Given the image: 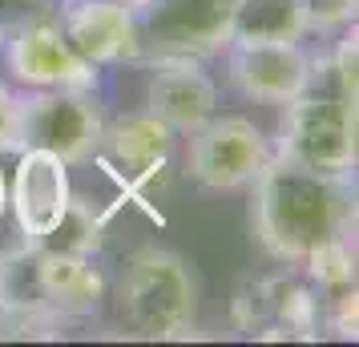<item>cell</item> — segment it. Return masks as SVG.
Returning <instances> with one entry per match:
<instances>
[{
    "instance_id": "1",
    "label": "cell",
    "mask_w": 359,
    "mask_h": 347,
    "mask_svg": "<svg viewBox=\"0 0 359 347\" xmlns=\"http://www.w3.org/2000/svg\"><path fill=\"white\" fill-rule=\"evenodd\" d=\"M250 186H255V198H250L255 238L275 263L287 266L303 263L327 238L347 234L355 215L347 178L315 174L278 154H271V162L262 165V174Z\"/></svg>"
},
{
    "instance_id": "2",
    "label": "cell",
    "mask_w": 359,
    "mask_h": 347,
    "mask_svg": "<svg viewBox=\"0 0 359 347\" xmlns=\"http://www.w3.org/2000/svg\"><path fill=\"white\" fill-rule=\"evenodd\" d=\"M121 311L146 339L194 335L198 283L190 263L165 247H142L121 271Z\"/></svg>"
},
{
    "instance_id": "3",
    "label": "cell",
    "mask_w": 359,
    "mask_h": 347,
    "mask_svg": "<svg viewBox=\"0 0 359 347\" xmlns=\"http://www.w3.org/2000/svg\"><path fill=\"white\" fill-rule=\"evenodd\" d=\"M283 133L275 154L294 165H307L315 174L347 178L355 170L359 142H355V101H343L339 93H319L311 85L307 93L283 105Z\"/></svg>"
},
{
    "instance_id": "4",
    "label": "cell",
    "mask_w": 359,
    "mask_h": 347,
    "mask_svg": "<svg viewBox=\"0 0 359 347\" xmlns=\"http://www.w3.org/2000/svg\"><path fill=\"white\" fill-rule=\"evenodd\" d=\"M137 61L158 57H218L230 45L234 0H146L133 4Z\"/></svg>"
},
{
    "instance_id": "5",
    "label": "cell",
    "mask_w": 359,
    "mask_h": 347,
    "mask_svg": "<svg viewBox=\"0 0 359 347\" xmlns=\"http://www.w3.org/2000/svg\"><path fill=\"white\" fill-rule=\"evenodd\" d=\"M105 114L93 89H33L20 97V149H49L65 165L89 162L101 146Z\"/></svg>"
},
{
    "instance_id": "6",
    "label": "cell",
    "mask_w": 359,
    "mask_h": 347,
    "mask_svg": "<svg viewBox=\"0 0 359 347\" xmlns=\"http://www.w3.org/2000/svg\"><path fill=\"white\" fill-rule=\"evenodd\" d=\"M186 149V174L194 178L202 190H243L262 174V165L271 162V137L250 121V117L214 114L206 125H198Z\"/></svg>"
},
{
    "instance_id": "7",
    "label": "cell",
    "mask_w": 359,
    "mask_h": 347,
    "mask_svg": "<svg viewBox=\"0 0 359 347\" xmlns=\"http://www.w3.org/2000/svg\"><path fill=\"white\" fill-rule=\"evenodd\" d=\"M234 323H238V331L255 335L262 343H278V339L315 343L319 323H323L319 291L311 283L291 279V275L250 279L234 295Z\"/></svg>"
},
{
    "instance_id": "8",
    "label": "cell",
    "mask_w": 359,
    "mask_h": 347,
    "mask_svg": "<svg viewBox=\"0 0 359 347\" xmlns=\"http://www.w3.org/2000/svg\"><path fill=\"white\" fill-rule=\"evenodd\" d=\"M4 65L25 89H97L101 69L69 45L57 17H41L4 33Z\"/></svg>"
},
{
    "instance_id": "9",
    "label": "cell",
    "mask_w": 359,
    "mask_h": 347,
    "mask_svg": "<svg viewBox=\"0 0 359 347\" xmlns=\"http://www.w3.org/2000/svg\"><path fill=\"white\" fill-rule=\"evenodd\" d=\"M226 77L246 101L287 105L315 85V57L291 45H226Z\"/></svg>"
},
{
    "instance_id": "10",
    "label": "cell",
    "mask_w": 359,
    "mask_h": 347,
    "mask_svg": "<svg viewBox=\"0 0 359 347\" xmlns=\"http://www.w3.org/2000/svg\"><path fill=\"white\" fill-rule=\"evenodd\" d=\"M146 114H154L174 133H194L218 114V81L194 57H158L146 61Z\"/></svg>"
},
{
    "instance_id": "11",
    "label": "cell",
    "mask_w": 359,
    "mask_h": 347,
    "mask_svg": "<svg viewBox=\"0 0 359 347\" xmlns=\"http://www.w3.org/2000/svg\"><path fill=\"white\" fill-rule=\"evenodd\" d=\"M73 186H69V165L49 149H17V170L8 182V210L17 218V231L25 234V247L57 226L65 215Z\"/></svg>"
},
{
    "instance_id": "12",
    "label": "cell",
    "mask_w": 359,
    "mask_h": 347,
    "mask_svg": "<svg viewBox=\"0 0 359 347\" xmlns=\"http://www.w3.org/2000/svg\"><path fill=\"white\" fill-rule=\"evenodd\" d=\"M61 33L97 69L137 61V20L126 0H65Z\"/></svg>"
},
{
    "instance_id": "13",
    "label": "cell",
    "mask_w": 359,
    "mask_h": 347,
    "mask_svg": "<svg viewBox=\"0 0 359 347\" xmlns=\"http://www.w3.org/2000/svg\"><path fill=\"white\" fill-rule=\"evenodd\" d=\"M174 137L178 133L170 125H162L154 114H130V117H121L117 125L101 130L97 154H105L114 178L126 190H146L165 170V162H170Z\"/></svg>"
},
{
    "instance_id": "14",
    "label": "cell",
    "mask_w": 359,
    "mask_h": 347,
    "mask_svg": "<svg viewBox=\"0 0 359 347\" xmlns=\"http://www.w3.org/2000/svg\"><path fill=\"white\" fill-rule=\"evenodd\" d=\"M33 254V283H36V303H45L57 319H89L105 303V275L93 263V254Z\"/></svg>"
},
{
    "instance_id": "15",
    "label": "cell",
    "mask_w": 359,
    "mask_h": 347,
    "mask_svg": "<svg viewBox=\"0 0 359 347\" xmlns=\"http://www.w3.org/2000/svg\"><path fill=\"white\" fill-rule=\"evenodd\" d=\"M315 29L311 0H234L230 45H291Z\"/></svg>"
},
{
    "instance_id": "16",
    "label": "cell",
    "mask_w": 359,
    "mask_h": 347,
    "mask_svg": "<svg viewBox=\"0 0 359 347\" xmlns=\"http://www.w3.org/2000/svg\"><path fill=\"white\" fill-rule=\"evenodd\" d=\"M105 247V215H97L85 198H69L65 215L57 218L45 238H36L29 250H45V254H97Z\"/></svg>"
},
{
    "instance_id": "17",
    "label": "cell",
    "mask_w": 359,
    "mask_h": 347,
    "mask_svg": "<svg viewBox=\"0 0 359 347\" xmlns=\"http://www.w3.org/2000/svg\"><path fill=\"white\" fill-rule=\"evenodd\" d=\"M299 266H307V279L319 287V295L355 287V243H351V234H335V238L319 243Z\"/></svg>"
},
{
    "instance_id": "18",
    "label": "cell",
    "mask_w": 359,
    "mask_h": 347,
    "mask_svg": "<svg viewBox=\"0 0 359 347\" xmlns=\"http://www.w3.org/2000/svg\"><path fill=\"white\" fill-rule=\"evenodd\" d=\"M355 65H359V41H355V29H351L339 41L335 61H331V81H335V93L343 101H355Z\"/></svg>"
},
{
    "instance_id": "19",
    "label": "cell",
    "mask_w": 359,
    "mask_h": 347,
    "mask_svg": "<svg viewBox=\"0 0 359 347\" xmlns=\"http://www.w3.org/2000/svg\"><path fill=\"white\" fill-rule=\"evenodd\" d=\"M331 303H327V319H331V331L339 339H355L359 335V295L355 287H343V291H331Z\"/></svg>"
},
{
    "instance_id": "20",
    "label": "cell",
    "mask_w": 359,
    "mask_h": 347,
    "mask_svg": "<svg viewBox=\"0 0 359 347\" xmlns=\"http://www.w3.org/2000/svg\"><path fill=\"white\" fill-rule=\"evenodd\" d=\"M57 13V0H0V29H17V25H29V20L53 17Z\"/></svg>"
},
{
    "instance_id": "21",
    "label": "cell",
    "mask_w": 359,
    "mask_h": 347,
    "mask_svg": "<svg viewBox=\"0 0 359 347\" xmlns=\"http://www.w3.org/2000/svg\"><path fill=\"white\" fill-rule=\"evenodd\" d=\"M17 114H20V97L13 89L0 85V154H17Z\"/></svg>"
},
{
    "instance_id": "22",
    "label": "cell",
    "mask_w": 359,
    "mask_h": 347,
    "mask_svg": "<svg viewBox=\"0 0 359 347\" xmlns=\"http://www.w3.org/2000/svg\"><path fill=\"white\" fill-rule=\"evenodd\" d=\"M8 215V178H4V165H0V222Z\"/></svg>"
},
{
    "instance_id": "23",
    "label": "cell",
    "mask_w": 359,
    "mask_h": 347,
    "mask_svg": "<svg viewBox=\"0 0 359 347\" xmlns=\"http://www.w3.org/2000/svg\"><path fill=\"white\" fill-rule=\"evenodd\" d=\"M0 295H4V254H0Z\"/></svg>"
},
{
    "instance_id": "24",
    "label": "cell",
    "mask_w": 359,
    "mask_h": 347,
    "mask_svg": "<svg viewBox=\"0 0 359 347\" xmlns=\"http://www.w3.org/2000/svg\"><path fill=\"white\" fill-rule=\"evenodd\" d=\"M126 4H146V0H126Z\"/></svg>"
},
{
    "instance_id": "25",
    "label": "cell",
    "mask_w": 359,
    "mask_h": 347,
    "mask_svg": "<svg viewBox=\"0 0 359 347\" xmlns=\"http://www.w3.org/2000/svg\"><path fill=\"white\" fill-rule=\"evenodd\" d=\"M0 45H4V29H0Z\"/></svg>"
}]
</instances>
